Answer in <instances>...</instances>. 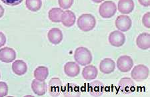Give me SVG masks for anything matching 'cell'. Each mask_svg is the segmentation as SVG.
I'll list each match as a JSON object with an SVG mask.
<instances>
[{
	"mask_svg": "<svg viewBox=\"0 0 150 97\" xmlns=\"http://www.w3.org/2000/svg\"><path fill=\"white\" fill-rule=\"evenodd\" d=\"M133 66H134V61L129 56H122L117 60V68L122 72H127L130 71Z\"/></svg>",
	"mask_w": 150,
	"mask_h": 97,
	"instance_id": "obj_6",
	"label": "cell"
},
{
	"mask_svg": "<svg viewBox=\"0 0 150 97\" xmlns=\"http://www.w3.org/2000/svg\"><path fill=\"white\" fill-rule=\"evenodd\" d=\"M0 78H1V75H0Z\"/></svg>",
	"mask_w": 150,
	"mask_h": 97,
	"instance_id": "obj_33",
	"label": "cell"
},
{
	"mask_svg": "<svg viewBox=\"0 0 150 97\" xmlns=\"http://www.w3.org/2000/svg\"><path fill=\"white\" fill-rule=\"evenodd\" d=\"M139 3L144 7H149L150 6V0H138Z\"/></svg>",
	"mask_w": 150,
	"mask_h": 97,
	"instance_id": "obj_30",
	"label": "cell"
},
{
	"mask_svg": "<svg viewBox=\"0 0 150 97\" xmlns=\"http://www.w3.org/2000/svg\"><path fill=\"white\" fill-rule=\"evenodd\" d=\"M115 68V63L111 58H105L102 60L100 64V70L103 74H111Z\"/></svg>",
	"mask_w": 150,
	"mask_h": 97,
	"instance_id": "obj_13",
	"label": "cell"
},
{
	"mask_svg": "<svg viewBox=\"0 0 150 97\" xmlns=\"http://www.w3.org/2000/svg\"><path fill=\"white\" fill-rule=\"evenodd\" d=\"M135 5L133 0H119L117 4L118 11L123 14H128L134 11Z\"/></svg>",
	"mask_w": 150,
	"mask_h": 97,
	"instance_id": "obj_12",
	"label": "cell"
},
{
	"mask_svg": "<svg viewBox=\"0 0 150 97\" xmlns=\"http://www.w3.org/2000/svg\"><path fill=\"white\" fill-rule=\"evenodd\" d=\"M119 91L120 93L124 94H129L132 93L135 90V84L133 80L130 78L125 77L120 80L118 84Z\"/></svg>",
	"mask_w": 150,
	"mask_h": 97,
	"instance_id": "obj_5",
	"label": "cell"
},
{
	"mask_svg": "<svg viewBox=\"0 0 150 97\" xmlns=\"http://www.w3.org/2000/svg\"><path fill=\"white\" fill-rule=\"evenodd\" d=\"M34 77L40 81H45L49 75V70L45 66H39L34 70Z\"/></svg>",
	"mask_w": 150,
	"mask_h": 97,
	"instance_id": "obj_21",
	"label": "cell"
},
{
	"mask_svg": "<svg viewBox=\"0 0 150 97\" xmlns=\"http://www.w3.org/2000/svg\"><path fill=\"white\" fill-rule=\"evenodd\" d=\"M76 17L73 11L67 10L63 11L61 22L66 27L70 28L73 26L76 22Z\"/></svg>",
	"mask_w": 150,
	"mask_h": 97,
	"instance_id": "obj_16",
	"label": "cell"
},
{
	"mask_svg": "<svg viewBox=\"0 0 150 97\" xmlns=\"http://www.w3.org/2000/svg\"><path fill=\"white\" fill-rule=\"evenodd\" d=\"M74 59L78 64L86 66L92 62V54L88 48L78 47L76 48L74 54Z\"/></svg>",
	"mask_w": 150,
	"mask_h": 97,
	"instance_id": "obj_2",
	"label": "cell"
},
{
	"mask_svg": "<svg viewBox=\"0 0 150 97\" xmlns=\"http://www.w3.org/2000/svg\"><path fill=\"white\" fill-rule=\"evenodd\" d=\"M137 46L142 50H147L150 48V34L149 33H142L137 36Z\"/></svg>",
	"mask_w": 150,
	"mask_h": 97,
	"instance_id": "obj_18",
	"label": "cell"
},
{
	"mask_svg": "<svg viewBox=\"0 0 150 97\" xmlns=\"http://www.w3.org/2000/svg\"><path fill=\"white\" fill-rule=\"evenodd\" d=\"M77 24L78 28L85 32H88L96 27V19L93 15L89 14H84L77 19Z\"/></svg>",
	"mask_w": 150,
	"mask_h": 97,
	"instance_id": "obj_1",
	"label": "cell"
},
{
	"mask_svg": "<svg viewBox=\"0 0 150 97\" xmlns=\"http://www.w3.org/2000/svg\"><path fill=\"white\" fill-rule=\"evenodd\" d=\"M125 42V36L124 34L120 31H113L109 36V42L115 47H120L124 44Z\"/></svg>",
	"mask_w": 150,
	"mask_h": 97,
	"instance_id": "obj_8",
	"label": "cell"
},
{
	"mask_svg": "<svg viewBox=\"0 0 150 97\" xmlns=\"http://www.w3.org/2000/svg\"><path fill=\"white\" fill-rule=\"evenodd\" d=\"M16 58V52L13 48L5 47L0 49V60L3 62L10 63Z\"/></svg>",
	"mask_w": 150,
	"mask_h": 97,
	"instance_id": "obj_9",
	"label": "cell"
},
{
	"mask_svg": "<svg viewBox=\"0 0 150 97\" xmlns=\"http://www.w3.org/2000/svg\"><path fill=\"white\" fill-rule=\"evenodd\" d=\"M62 82L60 79L54 78L50 80L49 83V91L51 95L57 96L60 94L62 89Z\"/></svg>",
	"mask_w": 150,
	"mask_h": 97,
	"instance_id": "obj_19",
	"label": "cell"
},
{
	"mask_svg": "<svg viewBox=\"0 0 150 97\" xmlns=\"http://www.w3.org/2000/svg\"><path fill=\"white\" fill-rule=\"evenodd\" d=\"M115 24L116 28L118 30L123 31V32H125V31H128L131 28L132 21L129 16L125 15H120L117 16V18H116Z\"/></svg>",
	"mask_w": 150,
	"mask_h": 97,
	"instance_id": "obj_7",
	"label": "cell"
},
{
	"mask_svg": "<svg viewBox=\"0 0 150 97\" xmlns=\"http://www.w3.org/2000/svg\"><path fill=\"white\" fill-rule=\"evenodd\" d=\"M8 94V86L6 82H0V97L6 96Z\"/></svg>",
	"mask_w": 150,
	"mask_h": 97,
	"instance_id": "obj_26",
	"label": "cell"
},
{
	"mask_svg": "<svg viewBox=\"0 0 150 97\" xmlns=\"http://www.w3.org/2000/svg\"><path fill=\"white\" fill-rule=\"evenodd\" d=\"M98 74V69L93 65H88V66L83 68L82 70V76L86 81H92L96 79Z\"/></svg>",
	"mask_w": 150,
	"mask_h": 97,
	"instance_id": "obj_17",
	"label": "cell"
},
{
	"mask_svg": "<svg viewBox=\"0 0 150 97\" xmlns=\"http://www.w3.org/2000/svg\"><path fill=\"white\" fill-rule=\"evenodd\" d=\"M105 86L100 81H93L88 86V93L93 96H100L103 94Z\"/></svg>",
	"mask_w": 150,
	"mask_h": 97,
	"instance_id": "obj_10",
	"label": "cell"
},
{
	"mask_svg": "<svg viewBox=\"0 0 150 97\" xmlns=\"http://www.w3.org/2000/svg\"><path fill=\"white\" fill-rule=\"evenodd\" d=\"M4 9L3 7L0 5V18L4 16Z\"/></svg>",
	"mask_w": 150,
	"mask_h": 97,
	"instance_id": "obj_31",
	"label": "cell"
},
{
	"mask_svg": "<svg viewBox=\"0 0 150 97\" xmlns=\"http://www.w3.org/2000/svg\"><path fill=\"white\" fill-rule=\"evenodd\" d=\"M31 89L36 95L43 96L47 92V84L45 81H40L35 78L31 82Z\"/></svg>",
	"mask_w": 150,
	"mask_h": 97,
	"instance_id": "obj_11",
	"label": "cell"
},
{
	"mask_svg": "<svg viewBox=\"0 0 150 97\" xmlns=\"http://www.w3.org/2000/svg\"><path fill=\"white\" fill-rule=\"evenodd\" d=\"M63 14V10L60 8H54L51 9L48 13V17L52 22H61V18Z\"/></svg>",
	"mask_w": 150,
	"mask_h": 97,
	"instance_id": "obj_22",
	"label": "cell"
},
{
	"mask_svg": "<svg viewBox=\"0 0 150 97\" xmlns=\"http://www.w3.org/2000/svg\"><path fill=\"white\" fill-rule=\"evenodd\" d=\"M6 42V37L4 34L0 31V48L4 46Z\"/></svg>",
	"mask_w": 150,
	"mask_h": 97,
	"instance_id": "obj_29",
	"label": "cell"
},
{
	"mask_svg": "<svg viewBox=\"0 0 150 97\" xmlns=\"http://www.w3.org/2000/svg\"><path fill=\"white\" fill-rule=\"evenodd\" d=\"M117 6L112 1H106L101 4L99 8V13L103 18H110L115 14Z\"/></svg>",
	"mask_w": 150,
	"mask_h": 97,
	"instance_id": "obj_3",
	"label": "cell"
},
{
	"mask_svg": "<svg viewBox=\"0 0 150 97\" xmlns=\"http://www.w3.org/2000/svg\"><path fill=\"white\" fill-rule=\"evenodd\" d=\"M80 90H79V88L77 85H75V84H70L66 86V95L78 96L80 95Z\"/></svg>",
	"mask_w": 150,
	"mask_h": 97,
	"instance_id": "obj_24",
	"label": "cell"
},
{
	"mask_svg": "<svg viewBox=\"0 0 150 97\" xmlns=\"http://www.w3.org/2000/svg\"><path fill=\"white\" fill-rule=\"evenodd\" d=\"M12 70L14 74L18 76H22L28 71V66L23 60H16L12 64Z\"/></svg>",
	"mask_w": 150,
	"mask_h": 97,
	"instance_id": "obj_20",
	"label": "cell"
},
{
	"mask_svg": "<svg viewBox=\"0 0 150 97\" xmlns=\"http://www.w3.org/2000/svg\"><path fill=\"white\" fill-rule=\"evenodd\" d=\"M47 38L50 42L54 45L59 44L63 40V34L59 28H52L48 31Z\"/></svg>",
	"mask_w": 150,
	"mask_h": 97,
	"instance_id": "obj_15",
	"label": "cell"
},
{
	"mask_svg": "<svg viewBox=\"0 0 150 97\" xmlns=\"http://www.w3.org/2000/svg\"><path fill=\"white\" fill-rule=\"evenodd\" d=\"M25 6L29 10L35 12L40 10L42 6V0H26Z\"/></svg>",
	"mask_w": 150,
	"mask_h": 97,
	"instance_id": "obj_23",
	"label": "cell"
},
{
	"mask_svg": "<svg viewBox=\"0 0 150 97\" xmlns=\"http://www.w3.org/2000/svg\"><path fill=\"white\" fill-rule=\"evenodd\" d=\"M142 23L145 27L147 28H150V13L147 12L142 18Z\"/></svg>",
	"mask_w": 150,
	"mask_h": 97,
	"instance_id": "obj_27",
	"label": "cell"
},
{
	"mask_svg": "<svg viewBox=\"0 0 150 97\" xmlns=\"http://www.w3.org/2000/svg\"><path fill=\"white\" fill-rule=\"evenodd\" d=\"M92 1L93 2H95V3H97V4H99V3H101V2L103 1L104 0H92Z\"/></svg>",
	"mask_w": 150,
	"mask_h": 97,
	"instance_id": "obj_32",
	"label": "cell"
},
{
	"mask_svg": "<svg viewBox=\"0 0 150 97\" xmlns=\"http://www.w3.org/2000/svg\"><path fill=\"white\" fill-rule=\"evenodd\" d=\"M64 72L67 76L76 77L80 72V68L77 63L75 62H68L64 65Z\"/></svg>",
	"mask_w": 150,
	"mask_h": 97,
	"instance_id": "obj_14",
	"label": "cell"
},
{
	"mask_svg": "<svg viewBox=\"0 0 150 97\" xmlns=\"http://www.w3.org/2000/svg\"><path fill=\"white\" fill-rule=\"evenodd\" d=\"M1 1L8 6H16L20 4L23 1V0H1Z\"/></svg>",
	"mask_w": 150,
	"mask_h": 97,
	"instance_id": "obj_28",
	"label": "cell"
},
{
	"mask_svg": "<svg viewBox=\"0 0 150 97\" xmlns=\"http://www.w3.org/2000/svg\"><path fill=\"white\" fill-rule=\"evenodd\" d=\"M74 0H58L59 6L63 9H69L74 4Z\"/></svg>",
	"mask_w": 150,
	"mask_h": 97,
	"instance_id": "obj_25",
	"label": "cell"
},
{
	"mask_svg": "<svg viewBox=\"0 0 150 97\" xmlns=\"http://www.w3.org/2000/svg\"><path fill=\"white\" fill-rule=\"evenodd\" d=\"M149 68L144 64H139L135 66L131 72L132 79L137 82L143 81L147 79L149 76Z\"/></svg>",
	"mask_w": 150,
	"mask_h": 97,
	"instance_id": "obj_4",
	"label": "cell"
}]
</instances>
